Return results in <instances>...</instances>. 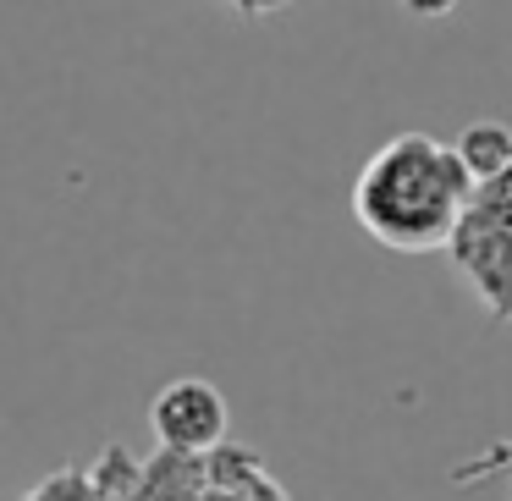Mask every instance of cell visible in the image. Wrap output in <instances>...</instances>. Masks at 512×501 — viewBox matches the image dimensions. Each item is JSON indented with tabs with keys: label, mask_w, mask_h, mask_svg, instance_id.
Returning a JSON list of instances; mask_svg holds the SVG:
<instances>
[{
	"label": "cell",
	"mask_w": 512,
	"mask_h": 501,
	"mask_svg": "<svg viewBox=\"0 0 512 501\" xmlns=\"http://www.w3.org/2000/svg\"><path fill=\"white\" fill-rule=\"evenodd\" d=\"M402 12H408V17H424V23H441V17L457 12V0H402Z\"/></svg>",
	"instance_id": "6"
},
{
	"label": "cell",
	"mask_w": 512,
	"mask_h": 501,
	"mask_svg": "<svg viewBox=\"0 0 512 501\" xmlns=\"http://www.w3.org/2000/svg\"><path fill=\"white\" fill-rule=\"evenodd\" d=\"M221 6H232L237 17H276L281 6H292V0H221Z\"/></svg>",
	"instance_id": "7"
},
{
	"label": "cell",
	"mask_w": 512,
	"mask_h": 501,
	"mask_svg": "<svg viewBox=\"0 0 512 501\" xmlns=\"http://www.w3.org/2000/svg\"><path fill=\"white\" fill-rule=\"evenodd\" d=\"M479 182L457 144L430 133H397L364 160L353 182V215L391 254H435L457 237Z\"/></svg>",
	"instance_id": "1"
},
{
	"label": "cell",
	"mask_w": 512,
	"mask_h": 501,
	"mask_svg": "<svg viewBox=\"0 0 512 501\" xmlns=\"http://www.w3.org/2000/svg\"><path fill=\"white\" fill-rule=\"evenodd\" d=\"M457 276L496 320H512V171L474 193L457 237L446 243Z\"/></svg>",
	"instance_id": "2"
},
{
	"label": "cell",
	"mask_w": 512,
	"mask_h": 501,
	"mask_svg": "<svg viewBox=\"0 0 512 501\" xmlns=\"http://www.w3.org/2000/svg\"><path fill=\"white\" fill-rule=\"evenodd\" d=\"M23 501H116V490L105 474H89V468H56Z\"/></svg>",
	"instance_id": "5"
},
{
	"label": "cell",
	"mask_w": 512,
	"mask_h": 501,
	"mask_svg": "<svg viewBox=\"0 0 512 501\" xmlns=\"http://www.w3.org/2000/svg\"><path fill=\"white\" fill-rule=\"evenodd\" d=\"M457 155H463L468 177L485 188V182L507 177L512 171V127L507 122H468L457 133Z\"/></svg>",
	"instance_id": "4"
},
{
	"label": "cell",
	"mask_w": 512,
	"mask_h": 501,
	"mask_svg": "<svg viewBox=\"0 0 512 501\" xmlns=\"http://www.w3.org/2000/svg\"><path fill=\"white\" fill-rule=\"evenodd\" d=\"M149 424H155V441L171 457H204L215 446H226L232 435V408H226L221 386L199 375H177L155 391L149 402Z\"/></svg>",
	"instance_id": "3"
}]
</instances>
